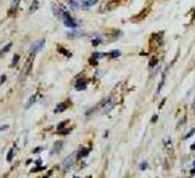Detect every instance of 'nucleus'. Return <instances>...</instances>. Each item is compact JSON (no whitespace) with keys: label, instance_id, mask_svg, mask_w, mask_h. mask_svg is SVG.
<instances>
[{"label":"nucleus","instance_id":"1","mask_svg":"<svg viewBox=\"0 0 195 178\" xmlns=\"http://www.w3.org/2000/svg\"><path fill=\"white\" fill-rule=\"evenodd\" d=\"M63 11V13H62V17H63V23H64V25H66L67 28H71V29H74V28H76L77 26V23L73 19V17L68 13V12L66 11V10H62Z\"/></svg>","mask_w":195,"mask_h":178},{"label":"nucleus","instance_id":"2","mask_svg":"<svg viewBox=\"0 0 195 178\" xmlns=\"http://www.w3.org/2000/svg\"><path fill=\"white\" fill-rule=\"evenodd\" d=\"M75 163H76V156H75V153H71V155H69L66 159L63 160V169L64 170L71 169L75 165Z\"/></svg>","mask_w":195,"mask_h":178},{"label":"nucleus","instance_id":"3","mask_svg":"<svg viewBox=\"0 0 195 178\" xmlns=\"http://www.w3.org/2000/svg\"><path fill=\"white\" fill-rule=\"evenodd\" d=\"M44 45H45V39H40V41L35 42V43L30 46V52H31V55H35V54H37V52H40L41 50L44 48Z\"/></svg>","mask_w":195,"mask_h":178},{"label":"nucleus","instance_id":"4","mask_svg":"<svg viewBox=\"0 0 195 178\" xmlns=\"http://www.w3.org/2000/svg\"><path fill=\"white\" fill-rule=\"evenodd\" d=\"M113 107H114V101L111 99V97H108L105 102H103V107H102V113L103 114H107V113H110L112 109H113Z\"/></svg>","mask_w":195,"mask_h":178},{"label":"nucleus","instance_id":"5","mask_svg":"<svg viewBox=\"0 0 195 178\" xmlns=\"http://www.w3.org/2000/svg\"><path fill=\"white\" fill-rule=\"evenodd\" d=\"M36 101H37V94H35V95L30 96V97H29V100H28V102H26V105H25V108L29 109L32 105H35Z\"/></svg>","mask_w":195,"mask_h":178},{"label":"nucleus","instance_id":"6","mask_svg":"<svg viewBox=\"0 0 195 178\" xmlns=\"http://www.w3.org/2000/svg\"><path fill=\"white\" fill-rule=\"evenodd\" d=\"M68 108V106H67V103L66 102H62V103H58L57 105V107L55 108V113H62V112H64V110H66Z\"/></svg>","mask_w":195,"mask_h":178},{"label":"nucleus","instance_id":"7","mask_svg":"<svg viewBox=\"0 0 195 178\" xmlns=\"http://www.w3.org/2000/svg\"><path fill=\"white\" fill-rule=\"evenodd\" d=\"M75 89H76L77 92L85 90V89H86V83H85V81H77L76 84H75Z\"/></svg>","mask_w":195,"mask_h":178},{"label":"nucleus","instance_id":"8","mask_svg":"<svg viewBox=\"0 0 195 178\" xmlns=\"http://www.w3.org/2000/svg\"><path fill=\"white\" fill-rule=\"evenodd\" d=\"M96 3H98V0H85L82 5H83V7H85V8H89V7L94 6Z\"/></svg>","mask_w":195,"mask_h":178},{"label":"nucleus","instance_id":"9","mask_svg":"<svg viewBox=\"0 0 195 178\" xmlns=\"http://www.w3.org/2000/svg\"><path fill=\"white\" fill-rule=\"evenodd\" d=\"M62 141H57L56 144H55V146H54V148H53V151H51L50 152V153H51V156H53V155H55V152H56V153H58V152H60V150L62 148Z\"/></svg>","mask_w":195,"mask_h":178},{"label":"nucleus","instance_id":"10","mask_svg":"<svg viewBox=\"0 0 195 178\" xmlns=\"http://www.w3.org/2000/svg\"><path fill=\"white\" fill-rule=\"evenodd\" d=\"M40 1H41V0H35V1L31 4V6H30V10H29V11H30V13H33V12H35V11H36L38 7H40V4H41Z\"/></svg>","mask_w":195,"mask_h":178},{"label":"nucleus","instance_id":"11","mask_svg":"<svg viewBox=\"0 0 195 178\" xmlns=\"http://www.w3.org/2000/svg\"><path fill=\"white\" fill-rule=\"evenodd\" d=\"M89 152H90V148H83V150H81V151L79 152V157H80V158H82V157H87Z\"/></svg>","mask_w":195,"mask_h":178},{"label":"nucleus","instance_id":"12","mask_svg":"<svg viewBox=\"0 0 195 178\" xmlns=\"http://www.w3.org/2000/svg\"><path fill=\"white\" fill-rule=\"evenodd\" d=\"M13 153H15V150H13V148H10L8 152H7V157H6L7 161H12V159H13V156H15Z\"/></svg>","mask_w":195,"mask_h":178},{"label":"nucleus","instance_id":"13","mask_svg":"<svg viewBox=\"0 0 195 178\" xmlns=\"http://www.w3.org/2000/svg\"><path fill=\"white\" fill-rule=\"evenodd\" d=\"M68 4L71 6V8H74V10H77V8H80V5H79V3H76L75 0H68Z\"/></svg>","mask_w":195,"mask_h":178},{"label":"nucleus","instance_id":"14","mask_svg":"<svg viewBox=\"0 0 195 178\" xmlns=\"http://www.w3.org/2000/svg\"><path fill=\"white\" fill-rule=\"evenodd\" d=\"M106 56H107V54H100V52H94V54L92 55V57H93V58H95V59L103 58V57H106Z\"/></svg>","mask_w":195,"mask_h":178},{"label":"nucleus","instance_id":"15","mask_svg":"<svg viewBox=\"0 0 195 178\" xmlns=\"http://www.w3.org/2000/svg\"><path fill=\"white\" fill-rule=\"evenodd\" d=\"M121 55V52L119 51V50H113V51L110 54V56L112 57V58H117V57H119Z\"/></svg>","mask_w":195,"mask_h":178},{"label":"nucleus","instance_id":"16","mask_svg":"<svg viewBox=\"0 0 195 178\" xmlns=\"http://www.w3.org/2000/svg\"><path fill=\"white\" fill-rule=\"evenodd\" d=\"M58 51H60L61 54H63V55H66L67 57H71V54L68 51V50H66V49H62V48H60V49H58Z\"/></svg>","mask_w":195,"mask_h":178},{"label":"nucleus","instance_id":"17","mask_svg":"<svg viewBox=\"0 0 195 178\" xmlns=\"http://www.w3.org/2000/svg\"><path fill=\"white\" fill-rule=\"evenodd\" d=\"M19 58H20L19 55H15V56H13V61H12V63H11V66H12V67L17 66V63L19 62Z\"/></svg>","mask_w":195,"mask_h":178},{"label":"nucleus","instance_id":"18","mask_svg":"<svg viewBox=\"0 0 195 178\" xmlns=\"http://www.w3.org/2000/svg\"><path fill=\"white\" fill-rule=\"evenodd\" d=\"M68 123V121H62V122H60L58 125H57V130L58 131H61L62 128H64V127H66V125Z\"/></svg>","mask_w":195,"mask_h":178},{"label":"nucleus","instance_id":"19","mask_svg":"<svg viewBox=\"0 0 195 178\" xmlns=\"http://www.w3.org/2000/svg\"><path fill=\"white\" fill-rule=\"evenodd\" d=\"M100 43H102L101 38H95V39L92 41V45H93V46H96V45H99Z\"/></svg>","mask_w":195,"mask_h":178},{"label":"nucleus","instance_id":"20","mask_svg":"<svg viewBox=\"0 0 195 178\" xmlns=\"http://www.w3.org/2000/svg\"><path fill=\"white\" fill-rule=\"evenodd\" d=\"M11 46H12V43H8L7 45H5V46L3 48V52H8L10 49H11Z\"/></svg>","mask_w":195,"mask_h":178},{"label":"nucleus","instance_id":"21","mask_svg":"<svg viewBox=\"0 0 195 178\" xmlns=\"http://www.w3.org/2000/svg\"><path fill=\"white\" fill-rule=\"evenodd\" d=\"M139 169H140V170H146V169H148V163H146V161L142 163V164L139 165Z\"/></svg>","mask_w":195,"mask_h":178},{"label":"nucleus","instance_id":"22","mask_svg":"<svg viewBox=\"0 0 195 178\" xmlns=\"http://www.w3.org/2000/svg\"><path fill=\"white\" fill-rule=\"evenodd\" d=\"M164 81H165V75L163 74V77H162V82L160 83V86H158V92H161V89H162V87H163V84H164Z\"/></svg>","mask_w":195,"mask_h":178},{"label":"nucleus","instance_id":"23","mask_svg":"<svg viewBox=\"0 0 195 178\" xmlns=\"http://www.w3.org/2000/svg\"><path fill=\"white\" fill-rule=\"evenodd\" d=\"M194 133H195V128H193V130H192L190 132H188V133H187V135L185 137V139H188V138L193 137V134H194Z\"/></svg>","mask_w":195,"mask_h":178},{"label":"nucleus","instance_id":"24","mask_svg":"<svg viewBox=\"0 0 195 178\" xmlns=\"http://www.w3.org/2000/svg\"><path fill=\"white\" fill-rule=\"evenodd\" d=\"M89 63H90L92 66H96V64H98V61H96L95 58H93V57H92V58L89 59Z\"/></svg>","mask_w":195,"mask_h":178},{"label":"nucleus","instance_id":"25","mask_svg":"<svg viewBox=\"0 0 195 178\" xmlns=\"http://www.w3.org/2000/svg\"><path fill=\"white\" fill-rule=\"evenodd\" d=\"M157 62H158V59H157V58H153V61H152V62H150V67H155L156 64H157Z\"/></svg>","mask_w":195,"mask_h":178},{"label":"nucleus","instance_id":"26","mask_svg":"<svg viewBox=\"0 0 195 178\" xmlns=\"http://www.w3.org/2000/svg\"><path fill=\"white\" fill-rule=\"evenodd\" d=\"M190 173H192V175H195V161L193 163V169H192V171H190Z\"/></svg>","mask_w":195,"mask_h":178},{"label":"nucleus","instance_id":"27","mask_svg":"<svg viewBox=\"0 0 195 178\" xmlns=\"http://www.w3.org/2000/svg\"><path fill=\"white\" fill-rule=\"evenodd\" d=\"M42 164V160L41 159H38V160H36V165H37V166H40V165Z\"/></svg>","mask_w":195,"mask_h":178},{"label":"nucleus","instance_id":"28","mask_svg":"<svg viewBox=\"0 0 195 178\" xmlns=\"http://www.w3.org/2000/svg\"><path fill=\"white\" fill-rule=\"evenodd\" d=\"M156 121H157V115H153V118H152L151 122H156Z\"/></svg>","mask_w":195,"mask_h":178},{"label":"nucleus","instance_id":"29","mask_svg":"<svg viewBox=\"0 0 195 178\" xmlns=\"http://www.w3.org/2000/svg\"><path fill=\"white\" fill-rule=\"evenodd\" d=\"M5 81H6V76H5V75H3V76H1V83H4Z\"/></svg>","mask_w":195,"mask_h":178},{"label":"nucleus","instance_id":"30","mask_svg":"<svg viewBox=\"0 0 195 178\" xmlns=\"http://www.w3.org/2000/svg\"><path fill=\"white\" fill-rule=\"evenodd\" d=\"M190 150H192V151H195V143H194V144L190 146Z\"/></svg>","mask_w":195,"mask_h":178},{"label":"nucleus","instance_id":"31","mask_svg":"<svg viewBox=\"0 0 195 178\" xmlns=\"http://www.w3.org/2000/svg\"><path fill=\"white\" fill-rule=\"evenodd\" d=\"M7 127H8L7 125H3V127H1V131H4L5 128H7Z\"/></svg>","mask_w":195,"mask_h":178},{"label":"nucleus","instance_id":"32","mask_svg":"<svg viewBox=\"0 0 195 178\" xmlns=\"http://www.w3.org/2000/svg\"><path fill=\"white\" fill-rule=\"evenodd\" d=\"M194 18H195V10H194Z\"/></svg>","mask_w":195,"mask_h":178}]
</instances>
